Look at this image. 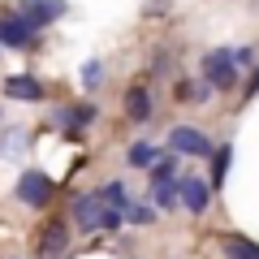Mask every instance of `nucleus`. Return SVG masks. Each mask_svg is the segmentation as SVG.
<instances>
[{"label": "nucleus", "instance_id": "obj_1", "mask_svg": "<svg viewBox=\"0 0 259 259\" xmlns=\"http://www.w3.org/2000/svg\"><path fill=\"white\" fill-rule=\"evenodd\" d=\"M74 225L78 229H87V233H95V229H121V225H125V216L121 212H112V207H104V199L100 194H78L74 199Z\"/></svg>", "mask_w": 259, "mask_h": 259}, {"label": "nucleus", "instance_id": "obj_2", "mask_svg": "<svg viewBox=\"0 0 259 259\" xmlns=\"http://www.w3.org/2000/svg\"><path fill=\"white\" fill-rule=\"evenodd\" d=\"M18 203H26V207H48L52 203V194H56V182L44 173V168H26V173L18 177Z\"/></svg>", "mask_w": 259, "mask_h": 259}, {"label": "nucleus", "instance_id": "obj_3", "mask_svg": "<svg viewBox=\"0 0 259 259\" xmlns=\"http://www.w3.org/2000/svg\"><path fill=\"white\" fill-rule=\"evenodd\" d=\"M39 30L30 26L26 18H18V13H0V48H9V52H26V48H35Z\"/></svg>", "mask_w": 259, "mask_h": 259}, {"label": "nucleus", "instance_id": "obj_4", "mask_svg": "<svg viewBox=\"0 0 259 259\" xmlns=\"http://www.w3.org/2000/svg\"><path fill=\"white\" fill-rule=\"evenodd\" d=\"M203 78L212 91H229L233 82H238V69H233L229 61V48H212V52L203 56Z\"/></svg>", "mask_w": 259, "mask_h": 259}, {"label": "nucleus", "instance_id": "obj_5", "mask_svg": "<svg viewBox=\"0 0 259 259\" xmlns=\"http://www.w3.org/2000/svg\"><path fill=\"white\" fill-rule=\"evenodd\" d=\"M168 151L173 156H212V139L194 125H173L168 130Z\"/></svg>", "mask_w": 259, "mask_h": 259}, {"label": "nucleus", "instance_id": "obj_6", "mask_svg": "<svg viewBox=\"0 0 259 259\" xmlns=\"http://www.w3.org/2000/svg\"><path fill=\"white\" fill-rule=\"evenodd\" d=\"M18 18H26L35 30H44L56 18H65V0H18Z\"/></svg>", "mask_w": 259, "mask_h": 259}, {"label": "nucleus", "instance_id": "obj_7", "mask_svg": "<svg viewBox=\"0 0 259 259\" xmlns=\"http://www.w3.org/2000/svg\"><path fill=\"white\" fill-rule=\"evenodd\" d=\"M177 199L186 203V212L203 216L207 203H212V186H207V177H177Z\"/></svg>", "mask_w": 259, "mask_h": 259}, {"label": "nucleus", "instance_id": "obj_8", "mask_svg": "<svg viewBox=\"0 0 259 259\" xmlns=\"http://www.w3.org/2000/svg\"><path fill=\"white\" fill-rule=\"evenodd\" d=\"M65 246H69V225L48 221L44 233H39V242H35V259H56V255H65Z\"/></svg>", "mask_w": 259, "mask_h": 259}, {"label": "nucleus", "instance_id": "obj_9", "mask_svg": "<svg viewBox=\"0 0 259 259\" xmlns=\"http://www.w3.org/2000/svg\"><path fill=\"white\" fill-rule=\"evenodd\" d=\"M95 117H100L95 104H69V108H56V125H61L65 134H82Z\"/></svg>", "mask_w": 259, "mask_h": 259}, {"label": "nucleus", "instance_id": "obj_10", "mask_svg": "<svg viewBox=\"0 0 259 259\" xmlns=\"http://www.w3.org/2000/svg\"><path fill=\"white\" fill-rule=\"evenodd\" d=\"M5 95H9V100L39 104V100H44V82H39L35 74H13V78H5Z\"/></svg>", "mask_w": 259, "mask_h": 259}, {"label": "nucleus", "instance_id": "obj_11", "mask_svg": "<svg viewBox=\"0 0 259 259\" xmlns=\"http://www.w3.org/2000/svg\"><path fill=\"white\" fill-rule=\"evenodd\" d=\"M125 121H134V125H143V121H151V91L143 82H134L125 91Z\"/></svg>", "mask_w": 259, "mask_h": 259}, {"label": "nucleus", "instance_id": "obj_12", "mask_svg": "<svg viewBox=\"0 0 259 259\" xmlns=\"http://www.w3.org/2000/svg\"><path fill=\"white\" fill-rule=\"evenodd\" d=\"M233 164V147L229 143H221V147H212V177H207V186H212V194L225 186V173H229Z\"/></svg>", "mask_w": 259, "mask_h": 259}, {"label": "nucleus", "instance_id": "obj_13", "mask_svg": "<svg viewBox=\"0 0 259 259\" xmlns=\"http://www.w3.org/2000/svg\"><path fill=\"white\" fill-rule=\"evenodd\" d=\"M221 250H225L229 259H259V242L242 238V233H225V238H221Z\"/></svg>", "mask_w": 259, "mask_h": 259}, {"label": "nucleus", "instance_id": "obj_14", "mask_svg": "<svg viewBox=\"0 0 259 259\" xmlns=\"http://www.w3.org/2000/svg\"><path fill=\"white\" fill-rule=\"evenodd\" d=\"M95 194L104 199V207H112V212L125 216V207H130V190H125V182H104Z\"/></svg>", "mask_w": 259, "mask_h": 259}, {"label": "nucleus", "instance_id": "obj_15", "mask_svg": "<svg viewBox=\"0 0 259 259\" xmlns=\"http://www.w3.org/2000/svg\"><path fill=\"white\" fill-rule=\"evenodd\" d=\"M151 207H160V212L177 207V177L173 182H151Z\"/></svg>", "mask_w": 259, "mask_h": 259}, {"label": "nucleus", "instance_id": "obj_16", "mask_svg": "<svg viewBox=\"0 0 259 259\" xmlns=\"http://www.w3.org/2000/svg\"><path fill=\"white\" fill-rule=\"evenodd\" d=\"M22 147H26V130H22V125H9L5 134H0V156H5V160H18Z\"/></svg>", "mask_w": 259, "mask_h": 259}, {"label": "nucleus", "instance_id": "obj_17", "mask_svg": "<svg viewBox=\"0 0 259 259\" xmlns=\"http://www.w3.org/2000/svg\"><path fill=\"white\" fill-rule=\"evenodd\" d=\"M125 160H130L134 168H151V164L160 160V147H156V143H130Z\"/></svg>", "mask_w": 259, "mask_h": 259}, {"label": "nucleus", "instance_id": "obj_18", "mask_svg": "<svg viewBox=\"0 0 259 259\" xmlns=\"http://www.w3.org/2000/svg\"><path fill=\"white\" fill-rule=\"evenodd\" d=\"M147 173H151V182H173V177H177V156H173V151H168V156H160Z\"/></svg>", "mask_w": 259, "mask_h": 259}, {"label": "nucleus", "instance_id": "obj_19", "mask_svg": "<svg viewBox=\"0 0 259 259\" xmlns=\"http://www.w3.org/2000/svg\"><path fill=\"white\" fill-rule=\"evenodd\" d=\"M125 221L130 225H156V207H151V203H130L125 207Z\"/></svg>", "mask_w": 259, "mask_h": 259}, {"label": "nucleus", "instance_id": "obj_20", "mask_svg": "<svg viewBox=\"0 0 259 259\" xmlns=\"http://www.w3.org/2000/svg\"><path fill=\"white\" fill-rule=\"evenodd\" d=\"M100 82H104V61H87L82 65V87H87V91H95Z\"/></svg>", "mask_w": 259, "mask_h": 259}, {"label": "nucleus", "instance_id": "obj_21", "mask_svg": "<svg viewBox=\"0 0 259 259\" xmlns=\"http://www.w3.org/2000/svg\"><path fill=\"white\" fill-rule=\"evenodd\" d=\"M229 61H233V69H250V65H255V48H250V44L233 48V52H229Z\"/></svg>", "mask_w": 259, "mask_h": 259}, {"label": "nucleus", "instance_id": "obj_22", "mask_svg": "<svg viewBox=\"0 0 259 259\" xmlns=\"http://www.w3.org/2000/svg\"><path fill=\"white\" fill-rule=\"evenodd\" d=\"M255 95H259V65L250 69V78H246V100H255Z\"/></svg>", "mask_w": 259, "mask_h": 259}]
</instances>
